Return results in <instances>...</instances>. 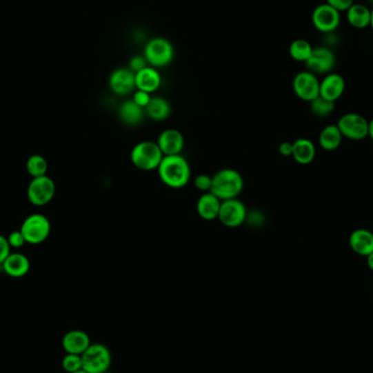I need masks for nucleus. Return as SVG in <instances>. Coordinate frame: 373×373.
<instances>
[{"instance_id": "8", "label": "nucleus", "mask_w": 373, "mask_h": 373, "mask_svg": "<svg viewBox=\"0 0 373 373\" xmlns=\"http://www.w3.org/2000/svg\"><path fill=\"white\" fill-rule=\"evenodd\" d=\"M55 183L48 175L32 178L26 191L30 203L34 206L48 205L55 196Z\"/></svg>"}, {"instance_id": "25", "label": "nucleus", "mask_w": 373, "mask_h": 373, "mask_svg": "<svg viewBox=\"0 0 373 373\" xmlns=\"http://www.w3.org/2000/svg\"><path fill=\"white\" fill-rule=\"evenodd\" d=\"M145 116L151 118L152 121H163L170 117L172 108L170 102L164 97H152L151 102L145 108Z\"/></svg>"}, {"instance_id": "22", "label": "nucleus", "mask_w": 373, "mask_h": 373, "mask_svg": "<svg viewBox=\"0 0 373 373\" xmlns=\"http://www.w3.org/2000/svg\"><path fill=\"white\" fill-rule=\"evenodd\" d=\"M145 110L140 108L132 99L125 101L119 108V118L125 125H138L143 121Z\"/></svg>"}, {"instance_id": "32", "label": "nucleus", "mask_w": 373, "mask_h": 373, "mask_svg": "<svg viewBox=\"0 0 373 373\" xmlns=\"http://www.w3.org/2000/svg\"><path fill=\"white\" fill-rule=\"evenodd\" d=\"M151 94L148 92L140 91V90H136V92L133 93L132 101L136 103L138 106L145 110L146 106L151 102Z\"/></svg>"}, {"instance_id": "18", "label": "nucleus", "mask_w": 373, "mask_h": 373, "mask_svg": "<svg viewBox=\"0 0 373 373\" xmlns=\"http://www.w3.org/2000/svg\"><path fill=\"white\" fill-rule=\"evenodd\" d=\"M350 249L358 256H367L373 252V232L365 228H358L350 234Z\"/></svg>"}, {"instance_id": "26", "label": "nucleus", "mask_w": 373, "mask_h": 373, "mask_svg": "<svg viewBox=\"0 0 373 373\" xmlns=\"http://www.w3.org/2000/svg\"><path fill=\"white\" fill-rule=\"evenodd\" d=\"M312 52L313 48L310 43L303 39H295L290 46V57L299 63H305L308 61Z\"/></svg>"}, {"instance_id": "19", "label": "nucleus", "mask_w": 373, "mask_h": 373, "mask_svg": "<svg viewBox=\"0 0 373 373\" xmlns=\"http://www.w3.org/2000/svg\"><path fill=\"white\" fill-rule=\"evenodd\" d=\"M161 84H162V77L157 68L148 65L136 73V90L148 92L151 94L159 89Z\"/></svg>"}, {"instance_id": "13", "label": "nucleus", "mask_w": 373, "mask_h": 373, "mask_svg": "<svg viewBox=\"0 0 373 373\" xmlns=\"http://www.w3.org/2000/svg\"><path fill=\"white\" fill-rule=\"evenodd\" d=\"M112 93L125 97L136 90V74L129 68H118L112 71L108 79Z\"/></svg>"}, {"instance_id": "34", "label": "nucleus", "mask_w": 373, "mask_h": 373, "mask_svg": "<svg viewBox=\"0 0 373 373\" xmlns=\"http://www.w3.org/2000/svg\"><path fill=\"white\" fill-rule=\"evenodd\" d=\"M326 3L336 9L339 12L347 11L354 5V0H326Z\"/></svg>"}, {"instance_id": "10", "label": "nucleus", "mask_w": 373, "mask_h": 373, "mask_svg": "<svg viewBox=\"0 0 373 373\" xmlns=\"http://www.w3.org/2000/svg\"><path fill=\"white\" fill-rule=\"evenodd\" d=\"M248 212L245 204L238 200V198L225 200L221 204L219 219L224 226L230 228H236L241 226L247 221Z\"/></svg>"}, {"instance_id": "37", "label": "nucleus", "mask_w": 373, "mask_h": 373, "mask_svg": "<svg viewBox=\"0 0 373 373\" xmlns=\"http://www.w3.org/2000/svg\"><path fill=\"white\" fill-rule=\"evenodd\" d=\"M367 258V264H368L369 269L373 272V252H371L369 256H365Z\"/></svg>"}, {"instance_id": "6", "label": "nucleus", "mask_w": 373, "mask_h": 373, "mask_svg": "<svg viewBox=\"0 0 373 373\" xmlns=\"http://www.w3.org/2000/svg\"><path fill=\"white\" fill-rule=\"evenodd\" d=\"M20 230L26 238V243L39 245L50 237L52 225L45 215L32 214L24 219Z\"/></svg>"}, {"instance_id": "21", "label": "nucleus", "mask_w": 373, "mask_h": 373, "mask_svg": "<svg viewBox=\"0 0 373 373\" xmlns=\"http://www.w3.org/2000/svg\"><path fill=\"white\" fill-rule=\"evenodd\" d=\"M316 145L311 140L299 138L292 142V159L301 165H309L316 159Z\"/></svg>"}, {"instance_id": "40", "label": "nucleus", "mask_w": 373, "mask_h": 373, "mask_svg": "<svg viewBox=\"0 0 373 373\" xmlns=\"http://www.w3.org/2000/svg\"><path fill=\"white\" fill-rule=\"evenodd\" d=\"M72 373H89V372H86V371L84 370V369H80V370L76 371V372H72Z\"/></svg>"}, {"instance_id": "4", "label": "nucleus", "mask_w": 373, "mask_h": 373, "mask_svg": "<svg viewBox=\"0 0 373 373\" xmlns=\"http://www.w3.org/2000/svg\"><path fill=\"white\" fill-rule=\"evenodd\" d=\"M174 46L164 37H154L146 43L144 58L153 68H163L174 59Z\"/></svg>"}, {"instance_id": "7", "label": "nucleus", "mask_w": 373, "mask_h": 373, "mask_svg": "<svg viewBox=\"0 0 373 373\" xmlns=\"http://www.w3.org/2000/svg\"><path fill=\"white\" fill-rule=\"evenodd\" d=\"M343 138L352 141H361L368 137L369 121L361 114L347 112L339 118L336 123Z\"/></svg>"}, {"instance_id": "1", "label": "nucleus", "mask_w": 373, "mask_h": 373, "mask_svg": "<svg viewBox=\"0 0 373 373\" xmlns=\"http://www.w3.org/2000/svg\"><path fill=\"white\" fill-rule=\"evenodd\" d=\"M157 172L162 183L168 188L181 189L190 181V165L181 154L164 157Z\"/></svg>"}, {"instance_id": "41", "label": "nucleus", "mask_w": 373, "mask_h": 373, "mask_svg": "<svg viewBox=\"0 0 373 373\" xmlns=\"http://www.w3.org/2000/svg\"><path fill=\"white\" fill-rule=\"evenodd\" d=\"M104 373H114V372H110V371H108V372H104Z\"/></svg>"}, {"instance_id": "35", "label": "nucleus", "mask_w": 373, "mask_h": 373, "mask_svg": "<svg viewBox=\"0 0 373 373\" xmlns=\"http://www.w3.org/2000/svg\"><path fill=\"white\" fill-rule=\"evenodd\" d=\"M10 253L11 247L9 245L8 239L0 234V265L8 258Z\"/></svg>"}, {"instance_id": "28", "label": "nucleus", "mask_w": 373, "mask_h": 373, "mask_svg": "<svg viewBox=\"0 0 373 373\" xmlns=\"http://www.w3.org/2000/svg\"><path fill=\"white\" fill-rule=\"evenodd\" d=\"M309 104H310L311 112L319 118L327 117L335 110V103L330 102L321 97L313 99Z\"/></svg>"}, {"instance_id": "29", "label": "nucleus", "mask_w": 373, "mask_h": 373, "mask_svg": "<svg viewBox=\"0 0 373 373\" xmlns=\"http://www.w3.org/2000/svg\"><path fill=\"white\" fill-rule=\"evenodd\" d=\"M61 365L65 372H76V371L82 369V357L80 355L67 354L61 361Z\"/></svg>"}, {"instance_id": "30", "label": "nucleus", "mask_w": 373, "mask_h": 373, "mask_svg": "<svg viewBox=\"0 0 373 373\" xmlns=\"http://www.w3.org/2000/svg\"><path fill=\"white\" fill-rule=\"evenodd\" d=\"M7 239H8L11 249H21L26 243V238L20 230L11 232Z\"/></svg>"}, {"instance_id": "33", "label": "nucleus", "mask_w": 373, "mask_h": 373, "mask_svg": "<svg viewBox=\"0 0 373 373\" xmlns=\"http://www.w3.org/2000/svg\"><path fill=\"white\" fill-rule=\"evenodd\" d=\"M148 65H149V63L146 61L144 56H133L130 59V63H129V69L136 74L139 71H141L142 69L148 67Z\"/></svg>"}, {"instance_id": "17", "label": "nucleus", "mask_w": 373, "mask_h": 373, "mask_svg": "<svg viewBox=\"0 0 373 373\" xmlns=\"http://www.w3.org/2000/svg\"><path fill=\"white\" fill-rule=\"evenodd\" d=\"M1 265L6 274L13 279L26 276L31 269L29 258L20 252H11Z\"/></svg>"}, {"instance_id": "15", "label": "nucleus", "mask_w": 373, "mask_h": 373, "mask_svg": "<svg viewBox=\"0 0 373 373\" xmlns=\"http://www.w3.org/2000/svg\"><path fill=\"white\" fill-rule=\"evenodd\" d=\"M346 88L344 78L339 73L331 72L320 81V97L336 103L343 97Z\"/></svg>"}, {"instance_id": "42", "label": "nucleus", "mask_w": 373, "mask_h": 373, "mask_svg": "<svg viewBox=\"0 0 373 373\" xmlns=\"http://www.w3.org/2000/svg\"><path fill=\"white\" fill-rule=\"evenodd\" d=\"M371 3H373V0H370Z\"/></svg>"}, {"instance_id": "27", "label": "nucleus", "mask_w": 373, "mask_h": 373, "mask_svg": "<svg viewBox=\"0 0 373 373\" xmlns=\"http://www.w3.org/2000/svg\"><path fill=\"white\" fill-rule=\"evenodd\" d=\"M26 170L32 178L42 177L48 174V161L43 155L34 154L26 161Z\"/></svg>"}, {"instance_id": "16", "label": "nucleus", "mask_w": 373, "mask_h": 373, "mask_svg": "<svg viewBox=\"0 0 373 373\" xmlns=\"http://www.w3.org/2000/svg\"><path fill=\"white\" fill-rule=\"evenodd\" d=\"M63 348L67 354L81 356L91 345L89 334L81 330H72L63 336Z\"/></svg>"}, {"instance_id": "3", "label": "nucleus", "mask_w": 373, "mask_h": 373, "mask_svg": "<svg viewBox=\"0 0 373 373\" xmlns=\"http://www.w3.org/2000/svg\"><path fill=\"white\" fill-rule=\"evenodd\" d=\"M163 159H164V154L157 142H139L131 150V163L134 165V168L143 172L157 170Z\"/></svg>"}, {"instance_id": "20", "label": "nucleus", "mask_w": 373, "mask_h": 373, "mask_svg": "<svg viewBox=\"0 0 373 373\" xmlns=\"http://www.w3.org/2000/svg\"><path fill=\"white\" fill-rule=\"evenodd\" d=\"M221 204H222V201L213 193L204 192L196 202V212H198L199 216L205 221L219 219Z\"/></svg>"}, {"instance_id": "2", "label": "nucleus", "mask_w": 373, "mask_h": 373, "mask_svg": "<svg viewBox=\"0 0 373 373\" xmlns=\"http://www.w3.org/2000/svg\"><path fill=\"white\" fill-rule=\"evenodd\" d=\"M243 189V178L241 172L232 168H223L212 176L210 192L221 200L238 198Z\"/></svg>"}, {"instance_id": "38", "label": "nucleus", "mask_w": 373, "mask_h": 373, "mask_svg": "<svg viewBox=\"0 0 373 373\" xmlns=\"http://www.w3.org/2000/svg\"><path fill=\"white\" fill-rule=\"evenodd\" d=\"M368 137L373 141V119L369 121Z\"/></svg>"}, {"instance_id": "14", "label": "nucleus", "mask_w": 373, "mask_h": 373, "mask_svg": "<svg viewBox=\"0 0 373 373\" xmlns=\"http://www.w3.org/2000/svg\"><path fill=\"white\" fill-rule=\"evenodd\" d=\"M157 143L164 157L179 155L185 146V138L181 131L176 129H166L161 132L157 138Z\"/></svg>"}, {"instance_id": "39", "label": "nucleus", "mask_w": 373, "mask_h": 373, "mask_svg": "<svg viewBox=\"0 0 373 373\" xmlns=\"http://www.w3.org/2000/svg\"><path fill=\"white\" fill-rule=\"evenodd\" d=\"M370 26L372 28L373 30V10H371V22H370Z\"/></svg>"}, {"instance_id": "11", "label": "nucleus", "mask_w": 373, "mask_h": 373, "mask_svg": "<svg viewBox=\"0 0 373 373\" xmlns=\"http://www.w3.org/2000/svg\"><path fill=\"white\" fill-rule=\"evenodd\" d=\"M312 24L318 31L322 33H331L335 31L341 24V12L327 3H322L313 10Z\"/></svg>"}, {"instance_id": "36", "label": "nucleus", "mask_w": 373, "mask_h": 373, "mask_svg": "<svg viewBox=\"0 0 373 373\" xmlns=\"http://www.w3.org/2000/svg\"><path fill=\"white\" fill-rule=\"evenodd\" d=\"M279 154L283 157H290L292 155V143L290 142H283L279 146Z\"/></svg>"}, {"instance_id": "24", "label": "nucleus", "mask_w": 373, "mask_h": 373, "mask_svg": "<svg viewBox=\"0 0 373 373\" xmlns=\"http://www.w3.org/2000/svg\"><path fill=\"white\" fill-rule=\"evenodd\" d=\"M347 13V21L352 28L363 30L370 26L371 10H369L363 3H354L346 11Z\"/></svg>"}, {"instance_id": "23", "label": "nucleus", "mask_w": 373, "mask_h": 373, "mask_svg": "<svg viewBox=\"0 0 373 373\" xmlns=\"http://www.w3.org/2000/svg\"><path fill=\"white\" fill-rule=\"evenodd\" d=\"M343 136L336 125H327L319 134V144L324 151L332 152L342 144Z\"/></svg>"}, {"instance_id": "9", "label": "nucleus", "mask_w": 373, "mask_h": 373, "mask_svg": "<svg viewBox=\"0 0 373 373\" xmlns=\"http://www.w3.org/2000/svg\"><path fill=\"white\" fill-rule=\"evenodd\" d=\"M292 90L298 99L310 103L320 97V81L314 73L308 70L301 71L292 80Z\"/></svg>"}, {"instance_id": "5", "label": "nucleus", "mask_w": 373, "mask_h": 373, "mask_svg": "<svg viewBox=\"0 0 373 373\" xmlns=\"http://www.w3.org/2000/svg\"><path fill=\"white\" fill-rule=\"evenodd\" d=\"M82 369L89 373H104L110 371L112 354L103 344H91L81 355Z\"/></svg>"}, {"instance_id": "12", "label": "nucleus", "mask_w": 373, "mask_h": 373, "mask_svg": "<svg viewBox=\"0 0 373 373\" xmlns=\"http://www.w3.org/2000/svg\"><path fill=\"white\" fill-rule=\"evenodd\" d=\"M336 58L334 52L326 48H313L312 54L305 65L314 74H329L334 68Z\"/></svg>"}, {"instance_id": "31", "label": "nucleus", "mask_w": 373, "mask_h": 373, "mask_svg": "<svg viewBox=\"0 0 373 373\" xmlns=\"http://www.w3.org/2000/svg\"><path fill=\"white\" fill-rule=\"evenodd\" d=\"M194 185L198 190L202 192H210L212 185V176L206 174H200L194 178Z\"/></svg>"}]
</instances>
